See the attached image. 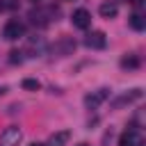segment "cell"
<instances>
[{"label": "cell", "instance_id": "obj_10", "mask_svg": "<svg viewBox=\"0 0 146 146\" xmlns=\"http://www.w3.org/2000/svg\"><path fill=\"white\" fill-rule=\"evenodd\" d=\"M130 27H132V30H137V32H141V30L146 27L144 16H141V14H132V16H130Z\"/></svg>", "mask_w": 146, "mask_h": 146}, {"label": "cell", "instance_id": "obj_4", "mask_svg": "<svg viewBox=\"0 0 146 146\" xmlns=\"http://www.w3.org/2000/svg\"><path fill=\"white\" fill-rule=\"evenodd\" d=\"M71 23H73V27H78V30H87V27L91 25V14L80 7V9H75V11L71 14Z\"/></svg>", "mask_w": 146, "mask_h": 146}, {"label": "cell", "instance_id": "obj_11", "mask_svg": "<svg viewBox=\"0 0 146 146\" xmlns=\"http://www.w3.org/2000/svg\"><path fill=\"white\" fill-rule=\"evenodd\" d=\"M121 66H123V68H137V66H139V57L125 55V57H121Z\"/></svg>", "mask_w": 146, "mask_h": 146}, {"label": "cell", "instance_id": "obj_13", "mask_svg": "<svg viewBox=\"0 0 146 146\" xmlns=\"http://www.w3.org/2000/svg\"><path fill=\"white\" fill-rule=\"evenodd\" d=\"M9 62H11V64H21V62H23V52H21V50H11V52H9Z\"/></svg>", "mask_w": 146, "mask_h": 146}, {"label": "cell", "instance_id": "obj_14", "mask_svg": "<svg viewBox=\"0 0 146 146\" xmlns=\"http://www.w3.org/2000/svg\"><path fill=\"white\" fill-rule=\"evenodd\" d=\"M130 2H132V5H135V7H139V5H141V2H144V0H130Z\"/></svg>", "mask_w": 146, "mask_h": 146}, {"label": "cell", "instance_id": "obj_6", "mask_svg": "<svg viewBox=\"0 0 146 146\" xmlns=\"http://www.w3.org/2000/svg\"><path fill=\"white\" fill-rule=\"evenodd\" d=\"M84 46H87V48H96V50H100V48H105V46H107V39H105V32H100V30H96V32H91V34H87V39H84Z\"/></svg>", "mask_w": 146, "mask_h": 146}, {"label": "cell", "instance_id": "obj_5", "mask_svg": "<svg viewBox=\"0 0 146 146\" xmlns=\"http://www.w3.org/2000/svg\"><path fill=\"white\" fill-rule=\"evenodd\" d=\"M23 32H25V27H23L21 21H9V23L5 25V30H2V36H5L7 41H16L18 36H23Z\"/></svg>", "mask_w": 146, "mask_h": 146}, {"label": "cell", "instance_id": "obj_9", "mask_svg": "<svg viewBox=\"0 0 146 146\" xmlns=\"http://www.w3.org/2000/svg\"><path fill=\"white\" fill-rule=\"evenodd\" d=\"M98 11H100V16H103V18H114V16H116V11H119V7H116L114 2H103V5L98 7Z\"/></svg>", "mask_w": 146, "mask_h": 146}, {"label": "cell", "instance_id": "obj_3", "mask_svg": "<svg viewBox=\"0 0 146 146\" xmlns=\"http://www.w3.org/2000/svg\"><path fill=\"white\" fill-rule=\"evenodd\" d=\"M119 146H146V141H144V135L139 130L130 128L119 137Z\"/></svg>", "mask_w": 146, "mask_h": 146}, {"label": "cell", "instance_id": "obj_1", "mask_svg": "<svg viewBox=\"0 0 146 146\" xmlns=\"http://www.w3.org/2000/svg\"><path fill=\"white\" fill-rule=\"evenodd\" d=\"M107 98H110V89H107V87H100V89H96V91H91V94L84 96V105H87L89 110H96V107H100Z\"/></svg>", "mask_w": 146, "mask_h": 146}, {"label": "cell", "instance_id": "obj_7", "mask_svg": "<svg viewBox=\"0 0 146 146\" xmlns=\"http://www.w3.org/2000/svg\"><path fill=\"white\" fill-rule=\"evenodd\" d=\"M139 98H141V89L137 87V89H130L128 94L119 96V98L112 103V107H114V110H119V107H123V105H130V103H135V100H139Z\"/></svg>", "mask_w": 146, "mask_h": 146}, {"label": "cell", "instance_id": "obj_2", "mask_svg": "<svg viewBox=\"0 0 146 146\" xmlns=\"http://www.w3.org/2000/svg\"><path fill=\"white\" fill-rule=\"evenodd\" d=\"M23 139V130L18 125H9L5 128V132L0 135V146H18Z\"/></svg>", "mask_w": 146, "mask_h": 146}, {"label": "cell", "instance_id": "obj_15", "mask_svg": "<svg viewBox=\"0 0 146 146\" xmlns=\"http://www.w3.org/2000/svg\"><path fill=\"white\" fill-rule=\"evenodd\" d=\"M30 146H43V144H30Z\"/></svg>", "mask_w": 146, "mask_h": 146}, {"label": "cell", "instance_id": "obj_12", "mask_svg": "<svg viewBox=\"0 0 146 146\" xmlns=\"http://www.w3.org/2000/svg\"><path fill=\"white\" fill-rule=\"evenodd\" d=\"M21 87L27 89V91H36V89L41 87V82H39V80H32V78H25V80L21 82Z\"/></svg>", "mask_w": 146, "mask_h": 146}, {"label": "cell", "instance_id": "obj_8", "mask_svg": "<svg viewBox=\"0 0 146 146\" xmlns=\"http://www.w3.org/2000/svg\"><path fill=\"white\" fill-rule=\"evenodd\" d=\"M68 139H71V132L68 130H57V132L50 135V139H48L46 146H66Z\"/></svg>", "mask_w": 146, "mask_h": 146}]
</instances>
